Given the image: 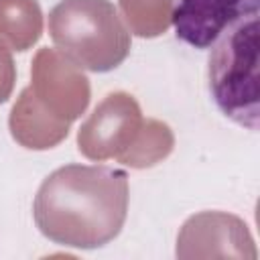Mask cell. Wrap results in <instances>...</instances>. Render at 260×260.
Listing matches in <instances>:
<instances>
[{
    "label": "cell",
    "instance_id": "6da1fadb",
    "mask_svg": "<svg viewBox=\"0 0 260 260\" xmlns=\"http://www.w3.org/2000/svg\"><path fill=\"white\" fill-rule=\"evenodd\" d=\"M258 14L238 16L209 45L207 85L215 108L242 128L258 130Z\"/></svg>",
    "mask_w": 260,
    "mask_h": 260
},
{
    "label": "cell",
    "instance_id": "7a4b0ae2",
    "mask_svg": "<svg viewBox=\"0 0 260 260\" xmlns=\"http://www.w3.org/2000/svg\"><path fill=\"white\" fill-rule=\"evenodd\" d=\"M254 10L260 0H175V35L193 49H209L230 22Z\"/></svg>",
    "mask_w": 260,
    "mask_h": 260
}]
</instances>
